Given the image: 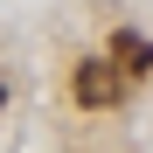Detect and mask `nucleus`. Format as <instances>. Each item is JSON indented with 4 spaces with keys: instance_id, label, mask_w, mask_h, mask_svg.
<instances>
[{
    "instance_id": "1",
    "label": "nucleus",
    "mask_w": 153,
    "mask_h": 153,
    "mask_svg": "<svg viewBox=\"0 0 153 153\" xmlns=\"http://www.w3.org/2000/svg\"><path fill=\"white\" fill-rule=\"evenodd\" d=\"M118 91H125V76L105 63V56H91V63H76V105H91V111H105L118 105Z\"/></svg>"
},
{
    "instance_id": "2",
    "label": "nucleus",
    "mask_w": 153,
    "mask_h": 153,
    "mask_svg": "<svg viewBox=\"0 0 153 153\" xmlns=\"http://www.w3.org/2000/svg\"><path fill=\"white\" fill-rule=\"evenodd\" d=\"M111 56H125V70H153V42H139V35H111Z\"/></svg>"
},
{
    "instance_id": "3",
    "label": "nucleus",
    "mask_w": 153,
    "mask_h": 153,
    "mask_svg": "<svg viewBox=\"0 0 153 153\" xmlns=\"http://www.w3.org/2000/svg\"><path fill=\"white\" fill-rule=\"evenodd\" d=\"M0 105H7V84H0Z\"/></svg>"
}]
</instances>
